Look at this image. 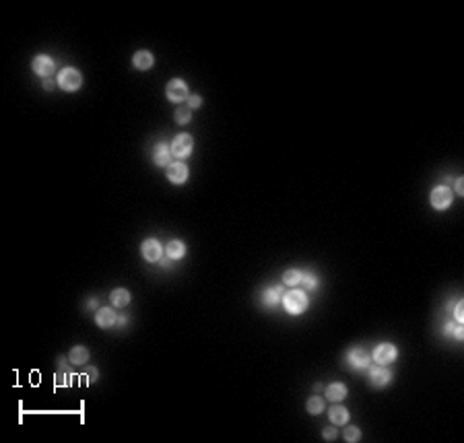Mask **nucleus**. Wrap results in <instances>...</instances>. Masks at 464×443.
I'll list each match as a JSON object with an SVG mask.
<instances>
[{"label":"nucleus","instance_id":"c85d7f7f","mask_svg":"<svg viewBox=\"0 0 464 443\" xmlns=\"http://www.w3.org/2000/svg\"><path fill=\"white\" fill-rule=\"evenodd\" d=\"M322 435H324V439H326V441H332V439L336 437V429H334V427H326Z\"/></svg>","mask_w":464,"mask_h":443},{"label":"nucleus","instance_id":"7c9ffc66","mask_svg":"<svg viewBox=\"0 0 464 443\" xmlns=\"http://www.w3.org/2000/svg\"><path fill=\"white\" fill-rule=\"evenodd\" d=\"M456 192L464 194V180H462V177H458V180H456Z\"/></svg>","mask_w":464,"mask_h":443},{"label":"nucleus","instance_id":"72a5a7b5","mask_svg":"<svg viewBox=\"0 0 464 443\" xmlns=\"http://www.w3.org/2000/svg\"><path fill=\"white\" fill-rule=\"evenodd\" d=\"M44 87L48 89V91H52V89H54V83H52V81H48V79H46V83H44Z\"/></svg>","mask_w":464,"mask_h":443},{"label":"nucleus","instance_id":"aec40b11","mask_svg":"<svg viewBox=\"0 0 464 443\" xmlns=\"http://www.w3.org/2000/svg\"><path fill=\"white\" fill-rule=\"evenodd\" d=\"M68 359H70V363H74V365H85L87 359H89V350H87L85 346H74V348L70 350V354H68Z\"/></svg>","mask_w":464,"mask_h":443},{"label":"nucleus","instance_id":"7ed1b4c3","mask_svg":"<svg viewBox=\"0 0 464 443\" xmlns=\"http://www.w3.org/2000/svg\"><path fill=\"white\" fill-rule=\"evenodd\" d=\"M171 155L175 159H186L192 153V136L190 134H178L171 141Z\"/></svg>","mask_w":464,"mask_h":443},{"label":"nucleus","instance_id":"5701e85b","mask_svg":"<svg viewBox=\"0 0 464 443\" xmlns=\"http://www.w3.org/2000/svg\"><path fill=\"white\" fill-rule=\"evenodd\" d=\"M322 410H324V400H322V398L313 396V398L308 400V412H309V414H320Z\"/></svg>","mask_w":464,"mask_h":443},{"label":"nucleus","instance_id":"20e7f679","mask_svg":"<svg viewBox=\"0 0 464 443\" xmlns=\"http://www.w3.org/2000/svg\"><path fill=\"white\" fill-rule=\"evenodd\" d=\"M450 204H452V190H450L448 186L433 188V192H431V206L435 210H446Z\"/></svg>","mask_w":464,"mask_h":443},{"label":"nucleus","instance_id":"473e14b6","mask_svg":"<svg viewBox=\"0 0 464 443\" xmlns=\"http://www.w3.org/2000/svg\"><path fill=\"white\" fill-rule=\"evenodd\" d=\"M87 371H89L91 382H95V379H97V369H95V367H89V369H87Z\"/></svg>","mask_w":464,"mask_h":443},{"label":"nucleus","instance_id":"a211bd4d","mask_svg":"<svg viewBox=\"0 0 464 443\" xmlns=\"http://www.w3.org/2000/svg\"><path fill=\"white\" fill-rule=\"evenodd\" d=\"M330 421L334 423V425H347L349 423V410L345 408V406H332L330 408Z\"/></svg>","mask_w":464,"mask_h":443},{"label":"nucleus","instance_id":"f704fd0d","mask_svg":"<svg viewBox=\"0 0 464 443\" xmlns=\"http://www.w3.org/2000/svg\"><path fill=\"white\" fill-rule=\"evenodd\" d=\"M87 307H89V309H95V307H97V299H91V301H89V305H87Z\"/></svg>","mask_w":464,"mask_h":443},{"label":"nucleus","instance_id":"0eeeda50","mask_svg":"<svg viewBox=\"0 0 464 443\" xmlns=\"http://www.w3.org/2000/svg\"><path fill=\"white\" fill-rule=\"evenodd\" d=\"M347 361H349V365L353 367V369H367V365H369L371 357L367 354V350H365V348L355 346V348H351V350H349Z\"/></svg>","mask_w":464,"mask_h":443},{"label":"nucleus","instance_id":"4be33fe9","mask_svg":"<svg viewBox=\"0 0 464 443\" xmlns=\"http://www.w3.org/2000/svg\"><path fill=\"white\" fill-rule=\"evenodd\" d=\"M192 118V109L190 107H178L175 109V124H188Z\"/></svg>","mask_w":464,"mask_h":443},{"label":"nucleus","instance_id":"6e6552de","mask_svg":"<svg viewBox=\"0 0 464 443\" xmlns=\"http://www.w3.org/2000/svg\"><path fill=\"white\" fill-rule=\"evenodd\" d=\"M141 251H143V258L147 262H159L161 260V244L157 242V239H145L143 246H141Z\"/></svg>","mask_w":464,"mask_h":443},{"label":"nucleus","instance_id":"2eb2a0df","mask_svg":"<svg viewBox=\"0 0 464 443\" xmlns=\"http://www.w3.org/2000/svg\"><path fill=\"white\" fill-rule=\"evenodd\" d=\"M283 297V289L281 287H272V289H266L264 295H262V301H264L266 307H274L279 305V301Z\"/></svg>","mask_w":464,"mask_h":443},{"label":"nucleus","instance_id":"2f4dec72","mask_svg":"<svg viewBox=\"0 0 464 443\" xmlns=\"http://www.w3.org/2000/svg\"><path fill=\"white\" fill-rule=\"evenodd\" d=\"M159 262H161L163 268H171V258H161Z\"/></svg>","mask_w":464,"mask_h":443},{"label":"nucleus","instance_id":"f8f14e48","mask_svg":"<svg viewBox=\"0 0 464 443\" xmlns=\"http://www.w3.org/2000/svg\"><path fill=\"white\" fill-rule=\"evenodd\" d=\"M169 159H171V148L165 143H157L153 148V161L157 163L159 167H167L169 165Z\"/></svg>","mask_w":464,"mask_h":443},{"label":"nucleus","instance_id":"a878e982","mask_svg":"<svg viewBox=\"0 0 464 443\" xmlns=\"http://www.w3.org/2000/svg\"><path fill=\"white\" fill-rule=\"evenodd\" d=\"M444 332H446V334H452L456 340H462V338H464L462 324H456V326H454V324H448V326L444 328Z\"/></svg>","mask_w":464,"mask_h":443},{"label":"nucleus","instance_id":"b1692460","mask_svg":"<svg viewBox=\"0 0 464 443\" xmlns=\"http://www.w3.org/2000/svg\"><path fill=\"white\" fill-rule=\"evenodd\" d=\"M299 285H302L304 289H309V291H313V289L318 287V278L313 276L311 272H304V276H302V283H299Z\"/></svg>","mask_w":464,"mask_h":443},{"label":"nucleus","instance_id":"412c9836","mask_svg":"<svg viewBox=\"0 0 464 443\" xmlns=\"http://www.w3.org/2000/svg\"><path fill=\"white\" fill-rule=\"evenodd\" d=\"M302 276H304V272L302 270H297V268H289L285 274H283V283L287 285V287H295V285H299L302 283Z\"/></svg>","mask_w":464,"mask_h":443},{"label":"nucleus","instance_id":"bb28decb","mask_svg":"<svg viewBox=\"0 0 464 443\" xmlns=\"http://www.w3.org/2000/svg\"><path fill=\"white\" fill-rule=\"evenodd\" d=\"M56 386H58V388H62V386H64V388H70V386H72V377L68 375V371H62V373L56 377Z\"/></svg>","mask_w":464,"mask_h":443},{"label":"nucleus","instance_id":"393cba45","mask_svg":"<svg viewBox=\"0 0 464 443\" xmlns=\"http://www.w3.org/2000/svg\"><path fill=\"white\" fill-rule=\"evenodd\" d=\"M359 439H361V431H359L357 427H347L345 429V441L347 443H355Z\"/></svg>","mask_w":464,"mask_h":443},{"label":"nucleus","instance_id":"1a4fd4ad","mask_svg":"<svg viewBox=\"0 0 464 443\" xmlns=\"http://www.w3.org/2000/svg\"><path fill=\"white\" fill-rule=\"evenodd\" d=\"M390 379H392V371L386 369V367H373L369 371V382L373 388H384L390 384Z\"/></svg>","mask_w":464,"mask_h":443},{"label":"nucleus","instance_id":"cd10ccee","mask_svg":"<svg viewBox=\"0 0 464 443\" xmlns=\"http://www.w3.org/2000/svg\"><path fill=\"white\" fill-rule=\"evenodd\" d=\"M200 105H203V97H200V95H190V97H188V107H190V109H198Z\"/></svg>","mask_w":464,"mask_h":443},{"label":"nucleus","instance_id":"f3484780","mask_svg":"<svg viewBox=\"0 0 464 443\" xmlns=\"http://www.w3.org/2000/svg\"><path fill=\"white\" fill-rule=\"evenodd\" d=\"M109 299H111V305H114V307H126L128 303H130V293H128L126 289H116Z\"/></svg>","mask_w":464,"mask_h":443},{"label":"nucleus","instance_id":"9d476101","mask_svg":"<svg viewBox=\"0 0 464 443\" xmlns=\"http://www.w3.org/2000/svg\"><path fill=\"white\" fill-rule=\"evenodd\" d=\"M188 167L184 165L182 161H178V163H169L167 165V177H169V182H173V184H184L186 180H188Z\"/></svg>","mask_w":464,"mask_h":443},{"label":"nucleus","instance_id":"c9c22d12","mask_svg":"<svg viewBox=\"0 0 464 443\" xmlns=\"http://www.w3.org/2000/svg\"><path fill=\"white\" fill-rule=\"evenodd\" d=\"M126 320H128V318H126V315H122V318L118 320V324H120V326H124V324H126Z\"/></svg>","mask_w":464,"mask_h":443},{"label":"nucleus","instance_id":"423d86ee","mask_svg":"<svg viewBox=\"0 0 464 443\" xmlns=\"http://www.w3.org/2000/svg\"><path fill=\"white\" fill-rule=\"evenodd\" d=\"M167 99L173 101V103H180V101L188 99L190 95H188V85L182 81V79H173L167 83Z\"/></svg>","mask_w":464,"mask_h":443},{"label":"nucleus","instance_id":"f257e3e1","mask_svg":"<svg viewBox=\"0 0 464 443\" xmlns=\"http://www.w3.org/2000/svg\"><path fill=\"white\" fill-rule=\"evenodd\" d=\"M283 303H285V309L293 313V315H299L308 309V295L304 291H289V293H285L283 297Z\"/></svg>","mask_w":464,"mask_h":443},{"label":"nucleus","instance_id":"9b49d317","mask_svg":"<svg viewBox=\"0 0 464 443\" xmlns=\"http://www.w3.org/2000/svg\"><path fill=\"white\" fill-rule=\"evenodd\" d=\"M33 70H35V74H40V77H50V74L54 72V60L50 58V56H37L35 60H33Z\"/></svg>","mask_w":464,"mask_h":443},{"label":"nucleus","instance_id":"dca6fc26","mask_svg":"<svg viewBox=\"0 0 464 443\" xmlns=\"http://www.w3.org/2000/svg\"><path fill=\"white\" fill-rule=\"evenodd\" d=\"M345 396H347V388L341 382L326 388V398L332 400V402H341V400H345Z\"/></svg>","mask_w":464,"mask_h":443},{"label":"nucleus","instance_id":"6ab92c4d","mask_svg":"<svg viewBox=\"0 0 464 443\" xmlns=\"http://www.w3.org/2000/svg\"><path fill=\"white\" fill-rule=\"evenodd\" d=\"M186 256V246L182 242H178V239H173V242L167 244V258L171 260H180Z\"/></svg>","mask_w":464,"mask_h":443},{"label":"nucleus","instance_id":"ddd939ff","mask_svg":"<svg viewBox=\"0 0 464 443\" xmlns=\"http://www.w3.org/2000/svg\"><path fill=\"white\" fill-rule=\"evenodd\" d=\"M95 322H97L99 328H111L118 320H116V313L111 307H102L95 315Z\"/></svg>","mask_w":464,"mask_h":443},{"label":"nucleus","instance_id":"f03ea898","mask_svg":"<svg viewBox=\"0 0 464 443\" xmlns=\"http://www.w3.org/2000/svg\"><path fill=\"white\" fill-rule=\"evenodd\" d=\"M83 83V77L77 68H62L58 74V85L64 89V91H77Z\"/></svg>","mask_w":464,"mask_h":443},{"label":"nucleus","instance_id":"4468645a","mask_svg":"<svg viewBox=\"0 0 464 443\" xmlns=\"http://www.w3.org/2000/svg\"><path fill=\"white\" fill-rule=\"evenodd\" d=\"M153 62H155V58H153V54L151 52H136L134 54V58H132V64H134V68H139V70H149L153 66Z\"/></svg>","mask_w":464,"mask_h":443},{"label":"nucleus","instance_id":"39448f33","mask_svg":"<svg viewBox=\"0 0 464 443\" xmlns=\"http://www.w3.org/2000/svg\"><path fill=\"white\" fill-rule=\"evenodd\" d=\"M396 346L394 345H388V343H384V345H378L373 348V352H371V359L378 363V365H386V363H392V361H396Z\"/></svg>","mask_w":464,"mask_h":443},{"label":"nucleus","instance_id":"c756f323","mask_svg":"<svg viewBox=\"0 0 464 443\" xmlns=\"http://www.w3.org/2000/svg\"><path fill=\"white\" fill-rule=\"evenodd\" d=\"M462 307H464V301H458L456 303V324H462L464 318H462Z\"/></svg>","mask_w":464,"mask_h":443}]
</instances>
